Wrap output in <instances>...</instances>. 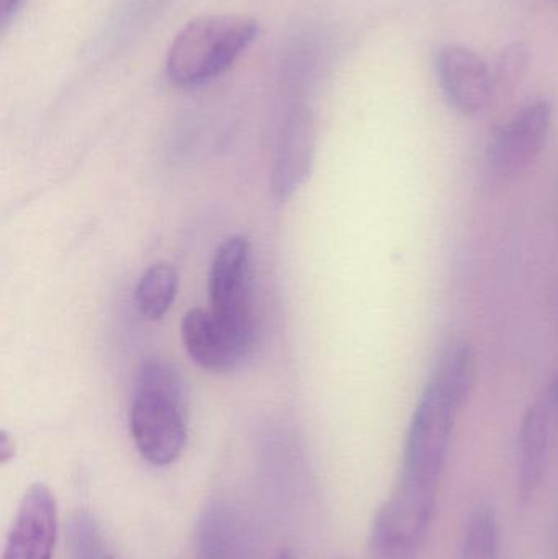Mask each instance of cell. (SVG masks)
I'll list each match as a JSON object with an SVG mask.
<instances>
[{
    "label": "cell",
    "mask_w": 558,
    "mask_h": 559,
    "mask_svg": "<svg viewBox=\"0 0 558 559\" xmlns=\"http://www.w3.org/2000/svg\"><path fill=\"white\" fill-rule=\"evenodd\" d=\"M258 33L254 19L236 13H212L190 20L170 43L167 79L183 88L215 81L245 55Z\"/></svg>",
    "instance_id": "2"
},
{
    "label": "cell",
    "mask_w": 558,
    "mask_h": 559,
    "mask_svg": "<svg viewBox=\"0 0 558 559\" xmlns=\"http://www.w3.org/2000/svg\"><path fill=\"white\" fill-rule=\"evenodd\" d=\"M179 289V274L170 264L147 269L134 293L138 311L151 321H159L173 308Z\"/></svg>",
    "instance_id": "15"
},
{
    "label": "cell",
    "mask_w": 558,
    "mask_h": 559,
    "mask_svg": "<svg viewBox=\"0 0 558 559\" xmlns=\"http://www.w3.org/2000/svg\"><path fill=\"white\" fill-rule=\"evenodd\" d=\"M550 416L543 404H533L518 433L517 485L521 502L527 504L539 492L549 462Z\"/></svg>",
    "instance_id": "10"
},
{
    "label": "cell",
    "mask_w": 558,
    "mask_h": 559,
    "mask_svg": "<svg viewBox=\"0 0 558 559\" xmlns=\"http://www.w3.org/2000/svg\"><path fill=\"white\" fill-rule=\"evenodd\" d=\"M25 0H0V28L5 29L16 13L22 9Z\"/></svg>",
    "instance_id": "19"
},
{
    "label": "cell",
    "mask_w": 558,
    "mask_h": 559,
    "mask_svg": "<svg viewBox=\"0 0 558 559\" xmlns=\"http://www.w3.org/2000/svg\"><path fill=\"white\" fill-rule=\"evenodd\" d=\"M134 447L147 463L169 466L187 443V393L179 370L154 358L141 365L130 409Z\"/></svg>",
    "instance_id": "1"
},
{
    "label": "cell",
    "mask_w": 558,
    "mask_h": 559,
    "mask_svg": "<svg viewBox=\"0 0 558 559\" xmlns=\"http://www.w3.org/2000/svg\"><path fill=\"white\" fill-rule=\"evenodd\" d=\"M527 61H530V52H527V48L523 43H514V45L508 46L501 52L497 72L494 74L497 92L514 85V82L526 71Z\"/></svg>",
    "instance_id": "18"
},
{
    "label": "cell",
    "mask_w": 558,
    "mask_h": 559,
    "mask_svg": "<svg viewBox=\"0 0 558 559\" xmlns=\"http://www.w3.org/2000/svg\"><path fill=\"white\" fill-rule=\"evenodd\" d=\"M170 0H123L102 26L94 41V55L110 56L130 46L164 12Z\"/></svg>",
    "instance_id": "13"
},
{
    "label": "cell",
    "mask_w": 558,
    "mask_h": 559,
    "mask_svg": "<svg viewBox=\"0 0 558 559\" xmlns=\"http://www.w3.org/2000/svg\"><path fill=\"white\" fill-rule=\"evenodd\" d=\"M556 537H557V550H558V521H557V532H556Z\"/></svg>",
    "instance_id": "23"
},
{
    "label": "cell",
    "mask_w": 558,
    "mask_h": 559,
    "mask_svg": "<svg viewBox=\"0 0 558 559\" xmlns=\"http://www.w3.org/2000/svg\"><path fill=\"white\" fill-rule=\"evenodd\" d=\"M438 489L400 481L373 518V559H418L436 514Z\"/></svg>",
    "instance_id": "4"
},
{
    "label": "cell",
    "mask_w": 558,
    "mask_h": 559,
    "mask_svg": "<svg viewBox=\"0 0 558 559\" xmlns=\"http://www.w3.org/2000/svg\"><path fill=\"white\" fill-rule=\"evenodd\" d=\"M68 547L71 559H104V538L100 527L87 511H78L68 525Z\"/></svg>",
    "instance_id": "17"
},
{
    "label": "cell",
    "mask_w": 558,
    "mask_h": 559,
    "mask_svg": "<svg viewBox=\"0 0 558 559\" xmlns=\"http://www.w3.org/2000/svg\"><path fill=\"white\" fill-rule=\"evenodd\" d=\"M550 401H553L554 406L558 407V373L553 386H550Z\"/></svg>",
    "instance_id": "21"
},
{
    "label": "cell",
    "mask_w": 558,
    "mask_h": 559,
    "mask_svg": "<svg viewBox=\"0 0 558 559\" xmlns=\"http://www.w3.org/2000/svg\"><path fill=\"white\" fill-rule=\"evenodd\" d=\"M337 559H349V558H337Z\"/></svg>",
    "instance_id": "25"
},
{
    "label": "cell",
    "mask_w": 558,
    "mask_h": 559,
    "mask_svg": "<svg viewBox=\"0 0 558 559\" xmlns=\"http://www.w3.org/2000/svg\"><path fill=\"white\" fill-rule=\"evenodd\" d=\"M212 311L219 319L256 337L251 306V246L242 236L226 239L213 258L209 275Z\"/></svg>",
    "instance_id": "5"
},
{
    "label": "cell",
    "mask_w": 558,
    "mask_h": 559,
    "mask_svg": "<svg viewBox=\"0 0 558 559\" xmlns=\"http://www.w3.org/2000/svg\"><path fill=\"white\" fill-rule=\"evenodd\" d=\"M327 51V36L318 29H301L292 36L282 58L281 71L285 84L298 92L308 88L323 71Z\"/></svg>",
    "instance_id": "14"
},
{
    "label": "cell",
    "mask_w": 558,
    "mask_h": 559,
    "mask_svg": "<svg viewBox=\"0 0 558 559\" xmlns=\"http://www.w3.org/2000/svg\"><path fill=\"white\" fill-rule=\"evenodd\" d=\"M104 559H115V558L111 557V555H107V557H105Z\"/></svg>",
    "instance_id": "24"
},
{
    "label": "cell",
    "mask_w": 558,
    "mask_h": 559,
    "mask_svg": "<svg viewBox=\"0 0 558 559\" xmlns=\"http://www.w3.org/2000/svg\"><path fill=\"white\" fill-rule=\"evenodd\" d=\"M58 535V509L51 489L43 483L23 495L7 537L2 559H51Z\"/></svg>",
    "instance_id": "8"
},
{
    "label": "cell",
    "mask_w": 558,
    "mask_h": 559,
    "mask_svg": "<svg viewBox=\"0 0 558 559\" xmlns=\"http://www.w3.org/2000/svg\"><path fill=\"white\" fill-rule=\"evenodd\" d=\"M187 354L203 370L229 373L245 365L254 348V335L226 324L212 309H192L180 324Z\"/></svg>",
    "instance_id": "6"
},
{
    "label": "cell",
    "mask_w": 558,
    "mask_h": 559,
    "mask_svg": "<svg viewBox=\"0 0 558 559\" xmlns=\"http://www.w3.org/2000/svg\"><path fill=\"white\" fill-rule=\"evenodd\" d=\"M553 115L550 102L536 100L503 124L487 150V164L491 173L500 177L524 173L546 147Z\"/></svg>",
    "instance_id": "7"
},
{
    "label": "cell",
    "mask_w": 558,
    "mask_h": 559,
    "mask_svg": "<svg viewBox=\"0 0 558 559\" xmlns=\"http://www.w3.org/2000/svg\"><path fill=\"white\" fill-rule=\"evenodd\" d=\"M13 453H15L13 440L10 439L9 433L3 430V432L0 433V462L5 465L9 460L13 459Z\"/></svg>",
    "instance_id": "20"
},
{
    "label": "cell",
    "mask_w": 558,
    "mask_h": 559,
    "mask_svg": "<svg viewBox=\"0 0 558 559\" xmlns=\"http://www.w3.org/2000/svg\"><path fill=\"white\" fill-rule=\"evenodd\" d=\"M477 381V357L465 337H452L439 352L428 384L439 391L455 409L471 400Z\"/></svg>",
    "instance_id": "12"
},
{
    "label": "cell",
    "mask_w": 558,
    "mask_h": 559,
    "mask_svg": "<svg viewBox=\"0 0 558 559\" xmlns=\"http://www.w3.org/2000/svg\"><path fill=\"white\" fill-rule=\"evenodd\" d=\"M274 559H297V558H295V555L292 554V551L285 550V551H282L281 555H277V557H275Z\"/></svg>",
    "instance_id": "22"
},
{
    "label": "cell",
    "mask_w": 558,
    "mask_h": 559,
    "mask_svg": "<svg viewBox=\"0 0 558 559\" xmlns=\"http://www.w3.org/2000/svg\"><path fill=\"white\" fill-rule=\"evenodd\" d=\"M195 545L199 559H249L248 531L238 512L223 502H213L200 515Z\"/></svg>",
    "instance_id": "11"
},
{
    "label": "cell",
    "mask_w": 558,
    "mask_h": 559,
    "mask_svg": "<svg viewBox=\"0 0 558 559\" xmlns=\"http://www.w3.org/2000/svg\"><path fill=\"white\" fill-rule=\"evenodd\" d=\"M458 414L436 388L426 384L406 433L400 481L438 489Z\"/></svg>",
    "instance_id": "3"
},
{
    "label": "cell",
    "mask_w": 558,
    "mask_h": 559,
    "mask_svg": "<svg viewBox=\"0 0 558 559\" xmlns=\"http://www.w3.org/2000/svg\"><path fill=\"white\" fill-rule=\"evenodd\" d=\"M498 555L500 522L494 509L482 506L468 519L462 540L461 559H498Z\"/></svg>",
    "instance_id": "16"
},
{
    "label": "cell",
    "mask_w": 558,
    "mask_h": 559,
    "mask_svg": "<svg viewBox=\"0 0 558 559\" xmlns=\"http://www.w3.org/2000/svg\"><path fill=\"white\" fill-rule=\"evenodd\" d=\"M436 68L446 97L461 114H480L497 94L494 72L472 49L446 46L438 52Z\"/></svg>",
    "instance_id": "9"
}]
</instances>
